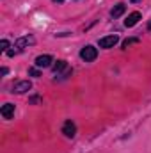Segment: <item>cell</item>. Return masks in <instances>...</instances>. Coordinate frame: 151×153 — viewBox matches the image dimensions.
I'll use <instances>...</instances> for the list:
<instances>
[{
  "mask_svg": "<svg viewBox=\"0 0 151 153\" xmlns=\"http://www.w3.org/2000/svg\"><path fill=\"white\" fill-rule=\"evenodd\" d=\"M132 2H133V4H137V2H141V0H132Z\"/></svg>",
  "mask_w": 151,
  "mask_h": 153,
  "instance_id": "obj_17",
  "label": "cell"
},
{
  "mask_svg": "<svg viewBox=\"0 0 151 153\" xmlns=\"http://www.w3.org/2000/svg\"><path fill=\"white\" fill-rule=\"evenodd\" d=\"M0 46H2V50H7V46H9V41H7V39H2V41H0Z\"/></svg>",
  "mask_w": 151,
  "mask_h": 153,
  "instance_id": "obj_13",
  "label": "cell"
},
{
  "mask_svg": "<svg viewBox=\"0 0 151 153\" xmlns=\"http://www.w3.org/2000/svg\"><path fill=\"white\" fill-rule=\"evenodd\" d=\"M135 43H139V38H128L123 41V48H128V46H132V45H135Z\"/></svg>",
  "mask_w": 151,
  "mask_h": 153,
  "instance_id": "obj_11",
  "label": "cell"
},
{
  "mask_svg": "<svg viewBox=\"0 0 151 153\" xmlns=\"http://www.w3.org/2000/svg\"><path fill=\"white\" fill-rule=\"evenodd\" d=\"M119 43V38L112 34V36H105V38H101L98 41V45H100V48H114L115 45Z\"/></svg>",
  "mask_w": 151,
  "mask_h": 153,
  "instance_id": "obj_3",
  "label": "cell"
},
{
  "mask_svg": "<svg viewBox=\"0 0 151 153\" xmlns=\"http://www.w3.org/2000/svg\"><path fill=\"white\" fill-rule=\"evenodd\" d=\"M29 75H32V76H39L41 73H39L38 68H30V70H29Z\"/></svg>",
  "mask_w": 151,
  "mask_h": 153,
  "instance_id": "obj_12",
  "label": "cell"
},
{
  "mask_svg": "<svg viewBox=\"0 0 151 153\" xmlns=\"http://www.w3.org/2000/svg\"><path fill=\"white\" fill-rule=\"evenodd\" d=\"M80 57H82V61H85V62H93V61L98 57V50H96L93 45H87V46H84V48L80 50Z\"/></svg>",
  "mask_w": 151,
  "mask_h": 153,
  "instance_id": "obj_2",
  "label": "cell"
},
{
  "mask_svg": "<svg viewBox=\"0 0 151 153\" xmlns=\"http://www.w3.org/2000/svg\"><path fill=\"white\" fill-rule=\"evenodd\" d=\"M30 89H32V82H30V80H18V82L13 84L11 93H14V94H23V93H29Z\"/></svg>",
  "mask_w": 151,
  "mask_h": 153,
  "instance_id": "obj_1",
  "label": "cell"
},
{
  "mask_svg": "<svg viewBox=\"0 0 151 153\" xmlns=\"http://www.w3.org/2000/svg\"><path fill=\"white\" fill-rule=\"evenodd\" d=\"M52 62H53V57H52V55H48V53L39 55V57H36V61H34L36 68H50V66H52Z\"/></svg>",
  "mask_w": 151,
  "mask_h": 153,
  "instance_id": "obj_5",
  "label": "cell"
},
{
  "mask_svg": "<svg viewBox=\"0 0 151 153\" xmlns=\"http://www.w3.org/2000/svg\"><path fill=\"white\" fill-rule=\"evenodd\" d=\"M62 134H64L68 139H73V137L76 135V125L71 121V119L64 121V125H62Z\"/></svg>",
  "mask_w": 151,
  "mask_h": 153,
  "instance_id": "obj_4",
  "label": "cell"
},
{
  "mask_svg": "<svg viewBox=\"0 0 151 153\" xmlns=\"http://www.w3.org/2000/svg\"><path fill=\"white\" fill-rule=\"evenodd\" d=\"M0 114H2L4 119H11V117L14 116V105H13V103H5V105H2Z\"/></svg>",
  "mask_w": 151,
  "mask_h": 153,
  "instance_id": "obj_8",
  "label": "cell"
},
{
  "mask_svg": "<svg viewBox=\"0 0 151 153\" xmlns=\"http://www.w3.org/2000/svg\"><path fill=\"white\" fill-rule=\"evenodd\" d=\"M124 11H126V5H124L123 2H119L117 5H114V7H112L110 16H112V18H119V16H123V14H124Z\"/></svg>",
  "mask_w": 151,
  "mask_h": 153,
  "instance_id": "obj_9",
  "label": "cell"
},
{
  "mask_svg": "<svg viewBox=\"0 0 151 153\" xmlns=\"http://www.w3.org/2000/svg\"><path fill=\"white\" fill-rule=\"evenodd\" d=\"M66 68H68V62H66V61H62V59H61V61H57V62L52 66V70H53V73H55V75H59V73H61L62 70H66Z\"/></svg>",
  "mask_w": 151,
  "mask_h": 153,
  "instance_id": "obj_10",
  "label": "cell"
},
{
  "mask_svg": "<svg viewBox=\"0 0 151 153\" xmlns=\"http://www.w3.org/2000/svg\"><path fill=\"white\" fill-rule=\"evenodd\" d=\"M18 52H20V50H7V55H9V57H14Z\"/></svg>",
  "mask_w": 151,
  "mask_h": 153,
  "instance_id": "obj_14",
  "label": "cell"
},
{
  "mask_svg": "<svg viewBox=\"0 0 151 153\" xmlns=\"http://www.w3.org/2000/svg\"><path fill=\"white\" fill-rule=\"evenodd\" d=\"M139 20H141V13H139V11H133V13H130V14H128V18L124 20V25L130 29V27L137 25V23H139Z\"/></svg>",
  "mask_w": 151,
  "mask_h": 153,
  "instance_id": "obj_7",
  "label": "cell"
},
{
  "mask_svg": "<svg viewBox=\"0 0 151 153\" xmlns=\"http://www.w3.org/2000/svg\"><path fill=\"white\" fill-rule=\"evenodd\" d=\"M148 30H151V20H150V23H148Z\"/></svg>",
  "mask_w": 151,
  "mask_h": 153,
  "instance_id": "obj_16",
  "label": "cell"
},
{
  "mask_svg": "<svg viewBox=\"0 0 151 153\" xmlns=\"http://www.w3.org/2000/svg\"><path fill=\"white\" fill-rule=\"evenodd\" d=\"M53 2H55V4H62L64 0H53Z\"/></svg>",
  "mask_w": 151,
  "mask_h": 153,
  "instance_id": "obj_15",
  "label": "cell"
},
{
  "mask_svg": "<svg viewBox=\"0 0 151 153\" xmlns=\"http://www.w3.org/2000/svg\"><path fill=\"white\" fill-rule=\"evenodd\" d=\"M34 43H36L34 36H23V38H18V39H16L14 46H16L18 50H21V48H25V46H30V45H34Z\"/></svg>",
  "mask_w": 151,
  "mask_h": 153,
  "instance_id": "obj_6",
  "label": "cell"
}]
</instances>
